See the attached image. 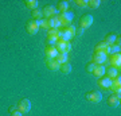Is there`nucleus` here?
<instances>
[{"label": "nucleus", "instance_id": "1", "mask_svg": "<svg viewBox=\"0 0 121 116\" xmlns=\"http://www.w3.org/2000/svg\"><path fill=\"white\" fill-rule=\"evenodd\" d=\"M58 19H59L62 27H67V26H70L71 22H73L74 14L71 12V11H66V12H63V14H58Z\"/></svg>", "mask_w": 121, "mask_h": 116}, {"label": "nucleus", "instance_id": "2", "mask_svg": "<svg viewBox=\"0 0 121 116\" xmlns=\"http://www.w3.org/2000/svg\"><path fill=\"white\" fill-rule=\"evenodd\" d=\"M93 15L90 14H86V15H82L81 19H79V28H82V30H86L89 27L93 24Z\"/></svg>", "mask_w": 121, "mask_h": 116}, {"label": "nucleus", "instance_id": "3", "mask_svg": "<svg viewBox=\"0 0 121 116\" xmlns=\"http://www.w3.org/2000/svg\"><path fill=\"white\" fill-rule=\"evenodd\" d=\"M31 107H32V104H31V101L28 99L19 100V101H17V104H16L17 111H20L22 113H27V112H30Z\"/></svg>", "mask_w": 121, "mask_h": 116}, {"label": "nucleus", "instance_id": "4", "mask_svg": "<svg viewBox=\"0 0 121 116\" xmlns=\"http://www.w3.org/2000/svg\"><path fill=\"white\" fill-rule=\"evenodd\" d=\"M85 99H86L87 101H90V103H99V101L102 100V93L98 92V90H90V92L86 93Z\"/></svg>", "mask_w": 121, "mask_h": 116}, {"label": "nucleus", "instance_id": "5", "mask_svg": "<svg viewBox=\"0 0 121 116\" xmlns=\"http://www.w3.org/2000/svg\"><path fill=\"white\" fill-rule=\"evenodd\" d=\"M91 62H94L95 65H105L108 64V56L105 53H95L91 57Z\"/></svg>", "mask_w": 121, "mask_h": 116}, {"label": "nucleus", "instance_id": "6", "mask_svg": "<svg viewBox=\"0 0 121 116\" xmlns=\"http://www.w3.org/2000/svg\"><path fill=\"white\" fill-rule=\"evenodd\" d=\"M43 14V18L44 19H50V18H54V16H58V11L54 5H46L42 11Z\"/></svg>", "mask_w": 121, "mask_h": 116}, {"label": "nucleus", "instance_id": "7", "mask_svg": "<svg viewBox=\"0 0 121 116\" xmlns=\"http://www.w3.org/2000/svg\"><path fill=\"white\" fill-rule=\"evenodd\" d=\"M109 50H110V46H109L108 43H105L104 41H101L95 45L94 47V51L95 53H105L106 56H109Z\"/></svg>", "mask_w": 121, "mask_h": 116}, {"label": "nucleus", "instance_id": "8", "mask_svg": "<svg viewBox=\"0 0 121 116\" xmlns=\"http://www.w3.org/2000/svg\"><path fill=\"white\" fill-rule=\"evenodd\" d=\"M26 30H27V32H28L30 35H35V34H36V32L39 31V26H38V23H36V20L31 19V20L27 23Z\"/></svg>", "mask_w": 121, "mask_h": 116}, {"label": "nucleus", "instance_id": "9", "mask_svg": "<svg viewBox=\"0 0 121 116\" xmlns=\"http://www.w3.org/2000/svg\"><path fill=\"white\" fill-rule=\"evenodd\" d=\"M108 64H109V66H113V68L120 69V66H121V54L118 53V54H113V56H110Z\"/></svg>", "mask_w": 121, "mask_h": 116}, {"label": "nucleus", "instance_id": "10", "mask_svg": "<svg viewBox=\"0 0 121 116\" xmlns=\"http://www.w3.org/2000/svg\"><path fill=\"white\" fill-rule=\"evenodd\" d=\"M110 89H112L113 95H120L121 93V77H116L114 80H112V86H110Z\"/></svg>", "mask_w": 121, "mask_h": 116}, {"label": "nucleus", "instance_id": "11", "mask_svg": "<svg viewBox=\"0 0 121 116\" xmlns=\"http://www.w3.org/2000/svg\"><path fill=\"white\" fill-rule=\"evenodd\" d=\"M120 69L117 68H113V66H108V69L105 70V76L106 77H109L110 80H114L116 77H118L120 76V72H118Z\"/></svg>", "mask_w": 121, "mask_h": 116}, {"label": "nucleus", "instance_id": "12", "mask_svg": "<svg viewBox=\"0 0 121 116\" xmlns=\"http://www.w3.org/2000/svg\"><path fill=\"white\" fill-rule=\"evenodd\" d=\"M47 24H48V28H54V30H59V28H62V24H60L58 16H54V18L47 19Z\"/></svg>", "mask_w": 121, "mask_h": 116}, {"label": "nucleus", "instance_id": "13", "mask_svg": "<svg viewBox=\"0 0 121 116\" xmlns=\"http://www.w3.org/2000/svg\"><path fill=\"white\" fill-rule=\"evenodd\" d=\"M98 85H99V88H102V89H110V86H112V80L109 77H106V76H104V77L98 78Z\"/></svg>", "mask_w": 121, "mask_h": 116}, {"label": "nucleus", "instance_id": "14", "mask_svg": "<svg viewBox=\"0 0 121 116\" xmlns=\"http://www.w3.org/2000/svg\"><path fill=\"white\" fill-rule=\"evenodd\" d=\"M55 8H56V11H58V14H63V12H66V11H69V1L60 0V1L56 3Z\"/></svg>", "mask_w": 121, "mask_h": 116}, {"label": "nucleus", "instance_id": "15", "mask_svg": "<svg viewBox=\"0 0 121 116\" xmlns=\"http://www.w3.org/2000/svg\"><path fill=\"white\" fill-rule=\"evenodd\" d=\"M44 54H46V58H56V56H58L59 53H58V50L55 49V46H46Z\"/></svg>", "mask_w": 121, "mask_h": 116}, {"label": "nucleus", "instance_id": "16", "mask_svg": "<svg viewBox=\"0 0 121 116\" xmlns=\"http://www.w3.org/2000/svg\"><path fill=\"white\" fill-rule=\"evenodd\" d=\"M105 70H106V66H105V65H97L91 74H93L94 77H97V78H101V77L105 76Z\"/></svg>", "mask_w": 121, "mask_h": 116}, {"label": "nucleus", "instance_id": "17", "mask_svg": "<svg viewBox=\"0 0 121 116\" xmlns=\"http://www.w3.org/2000/svg\"><path fill=\"white\" fill-rule=\"evenodd\" d=\"M46 65H47V68L50 70H58L60 66V64L55 58H46Z\"/></svg>", "mask_w": 121, "mask_h": 116}, {"label": "nucleus", "instance_id": "18", "mask_svg": "<svg viewBox=\"0 0 121 116\" xmlns=\"http://www.w3.org/2000/svg\"><path fill=\"white\" fill-rule=\"evenodd\" d=\"M120 99H121L120 95H112V96L108 99V104H109L112 108H117L118 105H120Z\"/></svg>", "mask_w": 121, "mask_h": 116}, {"label": "nucleus", "instance_id": "19", "mask_svg": "<svg viewBox=\"0 0 121 116\" xmlns=\"http://www.w3.org/2000/svg\"><path fill=\"white\" fill-rule=\"evenodd\" d=\"M116 39H117V35L113 34V32H110V34H106L104 38V42L108 43L109 46H112V45H114L116 43Z\"/></svg>", "mask_w": 121, "mask_h": 116}, {"label": "nucleus", "instance_id": "20", "mask_svg": "<svg viewBox=\"0 0 121 116\" xmlns=\"http://www.w3.org/2000/svg\"><path fill=\"white\" fill-rule=\"evenodd\" d=\"M60 65L62 64H66V62H69V54H66V53H59L55 58Z\"/></svg>", "mask_w": 121, "mask_h": 116}, {"label": "nucleus", "instance_id": "21", "mask_svg": "<svg viewBox=\"0 0 121 116\" xmlns=\"http://www.w3.org/2000/svg\"><path fill=\"white\" fill-rule=\"evenodd\" d=\"M55 49L58 50V53H65V49H66V42L65 41H60L58 39L55 43Z\"/></svg>", "mask_w": 121, "mask_h": 116}, {"label": "nucleus", "instance_id": "22", "mask_svg": "<svg viewBox=\"0 0 121 116\" xmlns=\"http://www.w3.org/2000/svg\"><path fill=\"white\" fill-rule=\"evenodd\" d=\"M31 16H32V19H34V20H39V19H42V18H43L42 9H39V8L32 9V11H31Z\"/></svg>", "mask_w": 121, "mask_h": 116}, {"label": "nucleus", "instance_id": "23", "mask_svg": "<svg viewBox=\"0 0 121 116\" xmlns=\"http://www.w3.org/2000/svg\"><path fill=\"white\" fill-rule=\"evenodd\" d=\"M59 69H60V72L62 73H65V74H69V73H71V65H70V62H66V64H62L59 66Z\"/></svg>", "mask_w": 121, "mask_h": 116}, {"label": "nucleus", "instance_id": "24", "mask_svg": "<svg viewBox=\"0 0 121 116\" xmlns=\"http://www.w3.org/2000/svg\"><path fill=\"white\" fill-rule=\"evenodd\" d=\"M26 5H27V8H30L31 11H32V9H36V8H38L39 1H38V0H27V1H26Z\"/></svg>", "mask_w": 121, "mask_h": 116}, {"label": "nucleus", "instance_id": "25", "mask_svg": "<svg viewBox=\"0 0 121 116\" xmlns=\"http://www.w3.org/2000/svg\"><path fill=\"white\" fill-rule=\"evenodd\" d=\"M47 39H58V30L48 28L47 30Z\"/></svg>", "mask_w": 121, "mask_h": 116}, {"label": "nucleus", "instance_id": "26", "mask_svg": "<svg viewBox=\"0 0 121 116\" xmlns=\"http://www.w3.org/2000/svg\"><path fill=\"white\" fill-rule=\"evenodd\" d=\"M99 4H101L99 0H87V7L90 8H98Z\"/></svg>", "mask_w": 121, "mask_h": 116}, {"label": "nucleus", "instance_id": "27", "mask_svg": "<svg viewBox=\"0 0 121 116\" xmlns=\"http://www.w3.org/2000/svg\"><path fill=\"white\" fill-rule=\"evenodd\" d=\"M118 53H120V46H117V45H112V46H110V50H109V56L118 54Z\"/></svg>", "mask_w": 121, "mask_h": 116}, {"label": "nucleus", "instance_id": "28", "mask_svg": "<svg viewBox=\"0 0 121 116\" xmlns=\"http://www.w3.org/2000/svg\"><path fill=\"white\" fill-rule=\"evenodd\" d=\"M95 66H97V65H95L94 62H89V64L86 65V72L87 73H93V70L95 69Z\"/></svg>", "mask_w": 121, "mask_h": 116}, {"label": "nucleus", "instance_id": "29", "mask_svg": "<svg viewBox=\"0 0 121 116\" xmlns=\"http://www.w3.org/2000/svg\"><path fill=\"white\" fill-rule=\"evenodd\" d=\"M75 4L82 7V8H86L87 7V0H75Z\"/></svg>", "mask_w": 121, "mask_h": 116}, {"label": "nucleus", "instance_id": "30", "mask_svg": "<svg viewBox=\"0 0 121 116\" xmlns=\"http://www.w3.org/2000/svg\"><path fill=\"white\" fill-rule=\"evenodd\" d=\"M66 30L69 31L70 34H73L74 37H75V31H77V28H75V26H73V24H70V26H67V27H65Z\"/></svg>", "mask_w": 121, "mask_h": 116}, {"label": "nucleus", "instance_id": "31", "mask_svg": "<svg viewBox=\"0 0 121 116\" xmlns=\"http://www.w3.org/2000/svg\"><path fill=\"white\" fill-rule=\"evenodd\" d=\"M71 49H73V46H71V42H66V49H65V53H66V54H69V53L71 51Z\"/></svg>", "mask_w": 121, "mask_h": 116}, {"label": "nucleus", "instance_id": "32", "mask_svg": "<svg viewBox=\"0 0 121 116\" xmlns=\"http://www.w3.org/2000/svg\"><path fill=\"white\" fill-rule=\"evenodd\" d=\"M58 39H47V46H55Z\"/></svg>", "mask_w": 121, "mask_h": 116}, {"label": "nucleus", "instance_id": "33", "mask_svg": "<svg viewBox=\"0 0 121 116\" xmlns=\"http://www.w3.org/2000/svg\"><path fill=\"white\" fill-rule=\"evenodd\" d=\"M9 116H23V113L20 111H13V112H11V113H9Z\"/></svg>", "mask_w": 121, "mask_h": 116}, {"label": "nucleus", "instance_id": "34", "mask_svg": "<svg viewBox=\"0 0 121 116\" xmlns=\"http://www.w3.org/2000/svg\"><path fill=\"white\" fill-rule=\"evenodd\" d=\"M82 34H83V30H82V28H77V31H75V35H78V37H81Z\"/></svg>", "mask_w": 121, "mask_h": 116}, {"label": "nucleus", "instance_id": "35", "mask_svg": "<svg viewBox=\"0 0 121 116\" xmlns=\"http://www.w3.org/2000/svg\"><path fill=\"white\" fill-rule=\"evenodd\" d=\"M16 109H17V108H16V105H15V107H9V108H8V112H9V113H11V112L16 111Z\"/></svg>", "mask_w": 121, "mask_h": 116}]
</instances>
